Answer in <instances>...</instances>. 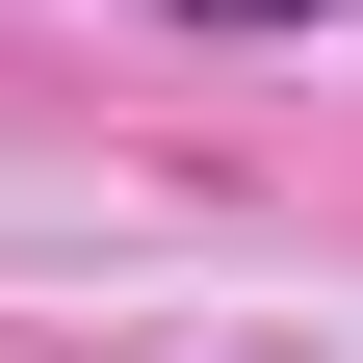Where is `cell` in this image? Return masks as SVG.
Listing matches in <instances>:
<instances>
[{
  "label": "cell",
  "instance_id": "obj_1",
  "mask_svg": "<svg viewBox=\"0 0 363 363\" xmlns=\"http://www.w3.org/2000/svg\"><path fill=\"white\" fill-rule=\"evenodd\" d=\"M156 26H311V0H156Z\"/></svg>",
  "mask_w": 363,
  "mask_h": 363
}]
</instances>
